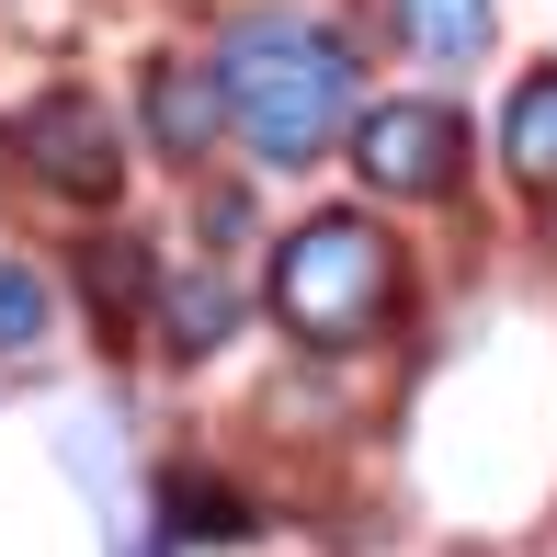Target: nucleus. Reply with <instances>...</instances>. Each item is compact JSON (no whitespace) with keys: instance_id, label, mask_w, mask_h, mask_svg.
<instances>
[{"instance_id":"8","label":"nucleus","mask_w":557,"mask_h":557,"mask_svg":"<svg viewBox=\"0 0 557 557\" xmlns=\"http://www.w3.org/2000/svg\"><path fill=\"white\" fill-rule=\"evenodd\" d=\"M398 35H410V58L467 69V58H490V0H398Z\"/></svg>"},{"instance_id":"4","label":"nucleus","mask_w":557,"mask_h":557,"mask_svg":"<svg viewBox=\"0 0 557 557\" xmlns=\"http://www.w3.org/2000/svg\"><path fill=\"white\" fill-rule=\"evenodd\" d=\"M352 171H364L375 194H455L467 125L444 103H375V114H352Z\"/></svg>"},{"instance_id":"3","label":"nucleus","mask_w":557,"mask_h":557,"mask_svg":"<svg viewBox=\"0 0 557 557\" xmlns=\"http://www.w3.org/2000/svg\"><path fill=\"white\" fill-rule=\"evenodd\" d=\"M23 160H35V183L69 194V206H114L125 194V137H114V114L91 103V91L23 103Z\"/></svg>"},{"instance_id":"2","label":"nucleus","mask_w":557,"mask_h":557,"mask_svg":"<svg viewBox=\"0 0 557 557\" xmlns=\"http://www.w3.org/2000/svg\"><path fill=\"white\" fill-rule=\"evenodd\" d=\"M387 308H398V239L375 216L331 206L273 239V319L296 342H364L387 331Z\"/></svg>"},{"instance_id":"1","label":"nucleus","mask_w":557,"mask_h":557,"mask_svg":"<svg viewBox=\"0 0 557 557\" xmlns=\"http://www.w3.org/2000/svg\"><path fill=\"white\" fill-rule=\"evenodd\" d=\"M206 69H216V103H227V125L250 137L262 171H308L319 148H342V125H352V46L331 23L250 12V23H227V46Z\"/></svg>"},{"instance_id":"5","label":"nucleus","mask_w":557,"mask_h":557,"mask_svg":"<svg viewBox=\"0 0 557 557\" xmlns=\"http://www.w3.org/2000/svg\"><path fill=\"white\" fill-rule=\"evenodd\" d=\"M148 114H160V148H171V160H206V148H216V125H227V103H216V69L160 58V69H148Z\"/></svg>"},{"instance_id":"10","label":"nucleus","mask_w":557,"mask_h":557,"mask_svg":"<svg viewBox=\"0 0 557 557\" xmlns=\"http://www.w3.org/2000/svg\"><path fill=\"white\" fill-rule=\"evenodd\" d=\"M227 331H239V296L227 285H183L171 296V352H216Z\"/></svg>"},{"instance_id":"11","label":"nucleus","mask_w":557,"mask_h":557,"mask_svg":"<svg viewBox=\"0 0 557 557\" xmlns=\"http://www.w3.org/2000/svg\"><path fill=\"white\" fill-rule=\"evenodd\" d=\"M35 331H46V285L23 262H0V352H35Z\"/></svg>"},{"instance_id":"7","label":"nucleus","mask_w":557,"mask_h":557,"mask_svg":"<svg viewBox=\"0 0 557 557\" xmlns=\"http://www.w3.org/2000/svg\"><path fill=\"white\" fill-rule=\"evenodd\" d=\"M160 512H171V535H183V546H239V535H250V500L216 490L206 467H160Z\"/></svg>"},{"instance_id":"6","label":"nucleus","mask_w":557,"mask_h":557,"mask_svg":"<svg viewBox=\"0 0 557 557\" xmlns=\"http://www.w3.org/2000/svg\"><path fill=\"white\" fill-rule=\"evenodd\" d=\"M81 285H91V319H103L114 342H137L148 296H160V273H148L137 239H81Z\"/></svg>"},{"instance_id":"9","label":"nucleus","mask_w":557,"mask_h":557,"mask_svg":"<svg viewBox=\"0 0 557 557\" xmlns=\"http://www.w3.org/2000/svg\"><path fill=\"white\" fill-rule=\"evenodd\" d=\"M500 148H512L523 183H557V69H535V81L512 91V114H500Z\"/></svg>"}]
</instances>
